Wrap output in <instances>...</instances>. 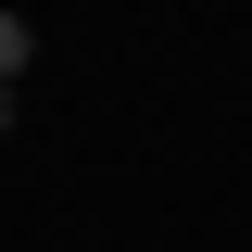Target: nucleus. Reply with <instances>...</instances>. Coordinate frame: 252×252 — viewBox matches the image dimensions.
<instances>
[{
	"mask_svg": "<svg viewBox=\"0 0 252 252\" xmlns=\"http://www.w3.org/2000/svg\"><path fill=\"white\" fill-rule=\"evenodd\" d=\"M26 63H38V26H26V13H0V89H26Z\"/></svg>",
	"mask_w": 252,
	"mask_h": 252,
	"instance_id": "f257e3e1",
	"label": "nucleus"
},
{
	"mask_svg": "<svg viewBox=\"0 0 252 252\" xmlns=\"http://www.w3.org/2000/svg\"><path fill=\"white\" fill-rule=\"evenodd\" d=\"M13 126H26V89H0V139H13Z\"/></svg>",
	"mask_w": 252,
	"mask_h": 252,
	"instance_id": "f03ea898",
	"label": "nucleus"
}]
</instances>
